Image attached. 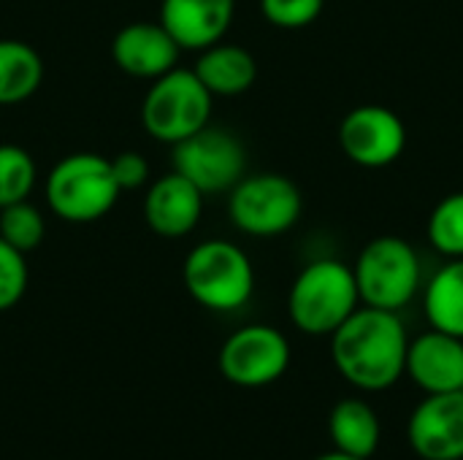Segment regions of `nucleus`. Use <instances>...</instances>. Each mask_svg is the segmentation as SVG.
Listing matches in <instances>:
<instances>
[{
  "instance_id": "f257e3e1",
  "label": "nucleus",
  "mask_w": 463,
  "mask_h": 460,
  "mask_svg": "<svg viewBox=\"0 0 463 460\" xmlns=\"http://www.w3.org/2000/svg\"><path fill=\"white\" fill-rule=\"evenodd\" d=\"M410 336L399 312L358 306L334 333L331 358L336 371L358 390L380 393L404 377Z\"/></svg>"
},
{
  "instance_id": "f03ea898",
  "label": "nucleus",
  "mask_w": 463,
  "mask_h": 460,
  "mask_svg": "<svg viewBox=\"0 0 463 460\" xmlns=\"http://www.w3.org/2000/svg\"><path fill=\"white\" fill-rule=\"evenodd\" d=\"M361 306L355 274L347 263L323 258L296 277L288 312L293 325L309 336H331Z\"/></svg>"
},
{
  "instance_id": "7ed1b4c3",
  "label": "nucleus",
  "mask_w": 463,
  "mask_h": 460,
  "mask_svg": "<svg viewBox=\"0 0 463 460\" xmlns=\"http://www.w3.org/2000/svg\"><path fill=\"white\" fill-rule=\"evenodd\" d=\"M119 184L111 160L98 152H73L62 157L46 176L49 209L73 225L98 222L119 201Z\"/></svg>"
},
{
  "instance_id": "20e7f679",
  "label": "nucleus",
  "mask_w": 463,
  "mask_h": 460,
  "mask_svg": "<svg viewBox=\"0 0 463 460\" xmlns=\"http://www.w3.org/2000/svg\"><path fill=\"white\" fill-rule=\"evenodd\" d=\"M182 279L193 301L212 312H236L255 290L252 260L241 247L225 239L195 244L184 258Z\"/></svg>"
},
{
  "instance_id": "39448f33",
  "label": "nucleus",
  "mask_w": 463,
  "mask_h": 460,
  "mask_svg": "<svg viewBox=\"0 0 463 460\" xmlns=\"http://www.w3.org/2000/svg\"><path fill=\"white\" fill-rule=\"evenodd\" d=\"M355 285L364 306L402 312L420 293L423 268L415 247L402 236H377L372 239L355 266Z\"/></svg>"
},
{
  "instance_id": "423d86ee",
  "label": "nucleus",
  "mask_w": 463,
  "mask_h": 460,
  "mask_svg": "<svg viewBox=\"0 0 463 460\" xmlns=\"http://www.w3.org/2000/svg\"><path fill=\"white\" fill-rule=\"evenodd\" d=\"M214 95L193 68H171L152 81L141 103L144 130L163 144H179L209 125Z\"/></svg>"
},
{
  "instance_id": "0eeeda50",
  "label": "nucleus",
  "mask_w": 463,
  "mask_h": 460,
  "mask_svg": "<svg viewBox=\"0 0 463 460\" xmlns=\"http://www.w3.org/2000/svg\"><path fill=\"white\" fill-rule=\"evenodd\" d=\"M304 198L293 179L282 174H244L241 182L228 192L231 222L258 239L282 236L301 220Z\"/></svg>"
},
{
  "instance_id": "6e6552de",
  "label": "nucleus",
  "mask_w": 463,
  "mask_h": 460,
  "mask_svg": "<svg viewBox=\"0 0 463 460\" xmlns=\"http://www.w3.org/2000/svg\"><path fill=\"white\" fill-rule=\"evenodd\" d=\"M171 163L203 195L231 192L247 174V149L231 130L206 125L174 144Z\"/></svg>"
},
{
  "instance_id": "1a4fd4ad",
  "label": "nucleus",
  "mask_w": 463,
  "mask_h": 460,
  "mask_svg": "<svg viewBox=\"0 0 463 460\" xmlns=\"http://www.w3.org/2000/svg\"><path fill=\"white\" fill-rule=\"evenodd\" d=\"M290 366V344L271 325H244L220 350V371L239 388H266Z\"/></svg>"
},
{
  "instance_id": "9d476101",
  "label": "nucleus",
  "mask_w": 463,
  "mask_h": 460,
  "mask_svg": "<svg viewBox=\"0 0 463 460\" xmlns=\"http://www.w3.org/2000/svg\"><path fill=\"white\" fill-rule=\"evenodd\" d=\"M339 146L361 168H385L404 155L407 125L388 106H355L339 125Z\"/></svg>"
},
{
  "instance_id": "9b49d317",
  "label": "nucleus",
  "mask_w": 463,
  "mask_h": 460,
  "mask_svg": "<svg viewBox=\"0 0 463 460\" xmlns=\"http://www.w3.org/2000/svg\"><path fill=\"white\" fill-rule=\"evenodd\" d=\"M410 447L423 460H463V393L426 396L407 426Z\"/></svg>"
},
{
  "instance_id": "f8f14e48",
  "label": "nucleus",
  "mask_w": 463,
  "mask_h": 460,
  "mask_svg": "<svg viewBox=\"0 0 463 460\" xmlns=\"http://www.w3.org/2000/svg\"><path fill=\"white\" fill-rule=\"evenodd\" d=\"M404 374L426 393H458L463 385V339L426 331L407 347Z\"/></svg>"
},
{
  "instance_id": "ddd939ff",
  "label": "nucleus",
  "mask_w": 463,
  "mask_h": 460,
  "mask_svg": "<svg viewBox=\"0 0 463 460\" xmlns=\"http://www.w3.org/2000/svg\"><path fill=\"white\" fill-rule=\"evenodd\" d=\"M179 52V43L160 22H130L111 43V57L122 73L152 81L176 68Z\"/></svg>"
},
{
  "instance_id": "4468645a",
  "label": "nucleus",
  "mask_w": 463,
  "mask_h": 460,
  "mask_svg": "<svg viewBox=\"0 0 463 460\" xmlns=\"http://www.w3.org/2000/svg\"><path fill=\"white\" fill-rule=\"evenodd\" d=\"M203 192L182 174L155 179L144 198V220L163 239H182L195 230L203 214Z\"/></svg>"
},
{
  "instance_id": "2eb2a0df",
  "label": "nucleus",
  "mask_w": 463,
  "mask_h": 460,
  "mask_svg": "<svg viewBox=\"0 0 463 460\" xmlns=\"http://www.w3.org/2000/svg\"><path fill=\"white\" fill-rule=\"evenodd\" d=\"M236 14V0H163L160 24L179 49L201 52L225 38Z\"/></svg>"
},
{
  "instance_id": "dca6fc26",
  "label": "nucleus",
  "mask_w": 463,
  "mask_h": 460,
  "mask_svg": "<svg viewBox=\"0 0 463 460\" xmlns=\"http://www.w3.org/2000/svg\"><path fill=\"white\" fill-rule=\"evenodd\" d=\"M193 70L214 98L244 95L258 79L255 57L244 46L225 43V41H217V43L201 49Z\"/></svg>"
},
{
  "instance_id": "f3484780",
  "label": "nucleus",
  "mask_w": 463,
  "mask_h": 460,
  "mask_svg": "<svg viewBox=\"0 0 463 460\" xmlns=\"http://www.w3.org/2000/svg\"><path fill=\"white\" fill-rule=\"evenodd\" d=\"M328 437L334 442V450L347 453L353 458L369 460L380 447L383 423L366 401L345 399L331 409Z\"/></svg>"
},
{
  "instance_id": "a211bd4d",
  "label": "nucleus",
  "mask_w": 463,
  "mask_h": 460,
  "mask_svg": "<svg viewBox=\"0 0 463 460\" xmlns=\"http://www.w3.org/2000/svg\"><path fill=\"white\" fill-rule=\"evenodd\" d=\"M423 312L434 331L463 339V258L448 260L423 290Z\"/></svg>"
},
{
  "instance_id": "6ab92c4d",
  "label": "nucleus",
  "mask_w": 463,
  "mask_h": 460,
  "mask_svg": "<svg viewBox=\"0 0 463 460\" xmlns=\"http://www.w3.org/2000/svg\"><path fill=\"white\" fill-rule=\"evenodd\" d=\"M41 81V54L19 38H0V106H16L33 98Z\"/></svg>"
},
{
  "instance_id": "aec40b11",
  "label": "nucleus",
  "mask_w": 463,
  "mask_h": 460,
  "mask_svg": "<svg viewBox=\"0 0 463 460\" xmlns=\"http://www.w3.org/2000/svg\"><path fill=\"white\" fill-rule=\"evenodd\" d=\"M35 187V160L19 144H0V209L27 201Z\"/></svg>"
},
{
  "instance_id": "412c9836",
  "label": "nucleus",
  "mask_w": 463,
  "mask_h": 460,
  "mask_svg": "<svg viewBox=\"0 0 463 460\" xmlns=\"http://www.w3.org/2000/svg\"><path fill=\"white\" fill-rule=\"evenodd\" d=\"M429 241L448 260L463 258V192L442 198L429 217Z\"/></svg>"
},
{
  "instance_id": "4be33fe9",
  "label": "nucleus",
  "mask_w": 463,
  "mask_h": 460,
  "mask_svg": "<svg viewBox=\"0 0 463 460\" xmlns=\"http://www.w3.org/2000/svg\"><path fill=\"white\" fill-rule=\"evenodd\" d=\"M43 236H46L43 214L30 201H19L0 209V239L8 241L14 249L27 255L41 247Z\"/></svg>"
},
{
  "instance_id": "5701e85b",
  "label": "nucleus",
  "mask_w": 463,
  "mask_h": 460,
  "mask_svg": "<svg viewBox=\"0 0 463 460\" xmlns=\"http://www.w3.org/2000/svg\"><path fill=\"white\" fill-rule=\"evenodd\" d=\"M30 271L24 252L14 249L8 241L0 239V312L16 306L22 296L27 293Z\"/></svg>"
},
{
  "instance_id": "b1692460",
  "label": "nucleus",
  "mask_w": 463,
  "mask_h": 460,
  "mask_svg": "<svg viewBox=\"0 0 463 460\" xmlns=\"http://www.w3.org/2000/svg\"><path fill=\"white\" fill-rule=\"evenodd\" d=\"M326 0H260L263 16L282 30L309 27L323 14Z\"/></svg>"
},
{
  "instance_id": "393cba45",
  "label": "nucleus",
  "mask_w": 463,
  "mask_h": 460,
  "mask_svg": "<svg viewBox=\"0 0 463 460\" xmlns=\"http://www.w3.org/2000/svg\"><path fill=\"white\" fill-rule=\"evenodd\" d=\"M111 171L119 190H138L149 182V163L141 152H119L111 160Z\"/></svg>"
},
{
  "instance_id": "a878e982",
  "label": "nucleus",
  "mask_w": 463,
  "mask_h": 460,
  "mask_svg": "<svg viewBox=\"0 0 463 460\" xmlns=\"http://www.w3.org/2000/svg\"><path fill=\"white\" fill-rule=\"evenodd\" d=\"M315 460H361V458H353V455H347V453L334 450V453H326V455H320V458H315Z\"/></svg>"
},
{
  "instance_id": "bb28decb",
  "label": "nucleus",
  "mask_w": 463,
  "mask_h": 460,
  "mask_svg": "<svg viewBox=\"0 0 463 460\" xmlns=\"http://www.w3.org/2000/svg\"><path fill=\"white\" fill-rule=\"evenodd\" d=\"M461 393H463V385H461Z\"/></svg>"
}]
</instances>
